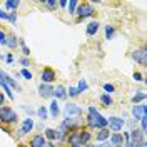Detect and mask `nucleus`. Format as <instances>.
Here are the masks:
<instances>
[{
	"instance_id": "nucleus-1",
	"label": "nucleus",
	"mask_w": 147,
	"mask_h": 147,
	"mask_svg": "<svg viewBox=\"0 0 147 147\" xmlns=\"http://www.w3.org/2000/svg\"><path fill=\"white\" fill-rule=\"evenodd\" d=\"M89 125L95 129H105L107 127V119H104L95 107H89Z\"/></svg>"
},
{
	"instance_id": "nucleus-2",
	"label": "nucleus",
	"mask_w": 147,
	"mask_h": 147,
	"mask_svg": "<svg viewBox=\"0 0 147 147\" xmlns=\"http://www.w3.org/2000/svg\"><path fill=\"white\" fill-rule=\"evenodd\" d=\"M17 114L13 112L12 109H9V107H2L0 109V120L2 122H17Z\"/></svg>"
},
{
	"instance_id": "nucleus-3",
	"label": "nucleus",
	"mask_w": 147,
	"mask_h": 147,
	"mask_svg": "<svg viewBox=\"0 0 147 147\" xmlns=\"http://www.w3.org/2000/svg\"><path fill=\"white\" fill-rule=\"evenodd\" d=\"M75 13L79 15V18L90 17L92 13H94V7H92L90 3H80V5H77V10H75Z\"/></svg>"
},
{
	"instance_id": "nucleus-4",
	"label": "nucleus",
	"mask_w": 147,
	"mask_h": 147,
	"mask_svg": "<svg viewBox=\"0 0 147 147\" xmlns=\"http://www.w3.org/2000/svg\"><path fill=\"white\" fill-rule=\"evenodd\" d=\"M124 119H120V117H110L109 120H107V125H109L110 130H114V132H119V130H122V127H124Z\"/></svg>"
},
{
	"instance_id": "nucleus-5",
	"label": "nucleus",
	"mask_w": 147,
	"mask_h": 147,
	"mask_svg": "<svg viewBox=\"0 0 147 147\" xmlns=\"http://www.w3.org/2000/svg\"><path fill=\"white\" fill-rule=\"evenodd\" d=\"M132 59H134L136 62H139L140 65H146L147 64V50L146 49H139V50H136V52L132 54Z\"/></svg>"
},
{
	"instance_id": "nucleus-6",
	"label": "nucleus",
	"mask_w": 147,
	"mask_h": 147,
	"mask_svg": "<svg viewBox=\"0 0 147 147\" xmlns=\"http://www.w3.org/2000/svg\"><path fill=\"white\" fill-rule=\"evenodd\" d=\"M0 84H7L9 87H15V89H18V90H20V85L15 82V79H12L10 75H7L3 70H0Z\"/></svg>"
},
{
	"instance_id": "nucleus-7",
	"label": "nucleus",
	"mask_w": 147,
	"mask_h": 147,
	"mask_svg": "<svg viewBox=\"0 0 147 147\" xmlns=\"http://www.w3.org/2000/svg\"><path fill=\"white\" fill-rule=\"evenodd\" d=\"M40 79H42V82H45L47 85L50 82H54L55 80V72L52 69H44L42 70V75H40Z\"/></svg>"
},
{
	"instance_id": "nucleus-8",
	"label": "nucleus",
	"mask_w": 147,
	"mask_h": 147,
	"mask_svg": "<svg viewBox=\"0 0 147 147\" xmlns=\"http://www.w3.org/2000/svg\"><path fill=\"white\" fill-rule=\"evenodd\" d=\"M132 115L136 120H140L142 117H146V105L144 104H139V105H134L132 109Z\"/></svg>"
},
{
	"instance_id": "nucleus-9",
	"label": "nucleus",
	"mask_w": 147,
	"mask_h": 147,
	"mask_svg": "<svg viewBox=\"0 0 147 147\" xmlns=\"http://www.w3.org/2000/svg\"><path fill=\"white\" fill-rule=\"evenodd\" d=\"M124 137H122V134H119V132H114L112 136H110V146L112 147H122L124 146Z\"/></svg>"
},
{
	"instance_id": "nucleus-10",
	"label": "nucleus",
	"mask_w": 147,
	"mask_h": 147,
	"mask_svg": "<svg viewBox=\"0 0 147 147\" xmlns=\"http://www.w3.org/2000/svg\"><path fill=\"white\" fill-rule=\"evenodd\" d=\"M65 114H67V117H69V115H80V114H82V109L77 107L75 104H67V105H65Z\"/></svg>"
},
{
	"instance_id": "nucleus-11",
	"label": "nucleus",
	"mask_w": 147,
	"mask_h": 147,
	"mask_svg": "<svg viewBox=\"0 0 147 147\" xmlns=\"http://www.w3.org/2000/svg\"><path fill=\"white\" fill-rule=\"evenodd\" d=\"M34 129V120L32 119H25L24 120V124H22V127H20V136H25V134H28L30 130Z\"/></svg>"
},
{
	"instance_id": "nucleus-12",
	"label": "nucleus",
	"mask_w": 147,
	"mask_h": 147,
	"mask_svg": "<svg viewBox=\"0 0 147 147\" xmlns=\"http://www.w3.org/2000/svg\"><path fill=\"white\" fill-rule=\"evenodd\" d=\"M47 142H45V137L42 136V134H38V136H34L32 140H30V147H44Z\"/></svg>"
},
{
	"instance_id": "nucleus-13",
	"label": "nucleus",
	"mask_w": 147,
	"mask_h": 147,
	"mask_svg": "<svg viewBox=\"0 0 147 147\" xmlns=\"http://www.w3.org/2000/svg\"><path fill=\"white\" fill-rule=\"evenodd\" d=\"M69 144L72 147H82V142H80V132H74L69 136Z\"/></svg>"
},
{
	"instance_id": "nucleus-14",
	"label": "nucleus",
	"mask_w": 147,
	"mask_h": 147,
	"mask_svg": "<svg viewBox=\"0 0 147 147\" xmlns=\"http://www.w3.org/2000/svg\"><path fill=\"white\" fill-rule=\"evenodd\" d=\"M38 94H40L42 97H52V95H54V89H52L50 85H47V84H42V85L38 87Z\"/></svg>"
},
{
	"instance_id": "nucleus-15",
	"label": "nucleus",
	"mask_w": 147,
	"mask_h": 147,
	"mask_svg": "<svg viewBox=\"0 0 147 147\" xmlns=\"http://www.w3.org/2000/svg\"><path fill=\"white\" fill-rule=\"evenodd\" d=\"M129 137L132 139V142H130V144H134L136 147H137L140 142H144V139H142V132H139V130H132V132L129 134Z\"/></svg>"
},
{
	"instance_id": "nucleus-16",
	"label": "nucleus",
	"mask_w": 147,
	"mask_h": 147,
	"mask_svg": "<svg viewBox=\"0 0 147 147\" xmlns=\"http://www.w3.org/2000/svg\"><path fill=\"white\" fill-rule=\"evenodd\" d=\"M99 30V22H90L87 25V35H95Z\"/></svg>"
},
{
	"instance_id": "nucleus-17",
	"label": "nucleus",
	"mask_w": 147,
	"mask_h": 147,
	"mask_svg": "<svg viewBox=\"0 0 147 147\" xmlns=\"http://www.w3.org/2000/svg\"><path fill=\"white\" fill-rule=\"evenodd\" d=\"M109 137H110L109 129H100V130L97 132V140H100V142H104L105 139H109Z\"/></svg>"
},
{
	"instance_id": "nucleus-18",
	"label": "nucleus",
	"mask_w": 147,
	"mask_h": 147,
	"mask_svg": "<svg viewBox=\"0 0 147 147\" xmlns=\"http://www.w3.org/2000/svg\"><path fill=\"white\" fill-rule=\"evenodd\" d=\"M54 95L57 97V99H65V95H67V90H65V87L59 85V87H57V89L54 90Z\"/></svg>"
},
{
	"instance_id": "nucleus-19",
	"label": "nucleus",
	"mask_w": 147,
	"mask_h": 147,
	"mask_svg": "<svg viewBox=\"0 0 147 147\" xmlns=\"http://www.w3.org/2000/svg\"><path fill=\"white\" fill-rule=\"evenodd\" d=\"M59 112H60V110H59V104H57V100L54 99V100L50 102V115H52V117H57Z\"/></svg>"
},
{
	"instance_id": "nucleus-20",
	"label": "nucleus",
	"mask_w": 147,
	"mask_h": 147,
	"mask_svg": "<svg viewBox=\"0 0 147 147\" xmlns=\"http://www.w3.org/2000/svg\"><path fill=\"white\" fill-rule=\"evenodd\" d=\"M77 5H79V2H77V0H70V2H67V7H69V13H70V15L75 13Z\"/></svg>"
},
{
	"instance_id": "nucleus-21",
	"label": "nucleus",
	"mask_w": 147,
	"mask_h": 147,
	"mask_svg": "<svg viewBox=\"0 0 147 147\" xmlns=\"http://www.w3.org/2000/svg\"><path fill=\"white\" fill-rule=\"evenodd\" d=\"M18 3H20V2H17V0H7V2H5V7L9 10H13V12H15V9L18 7Z\"/></svg>"
},
{
	"instance_id": "nucleus-22",
	"label": "nucleus",
	"mask_w": 147,
	"mask_h": 147,
	"mask_svg": "<svg viewBox=\"0 0 147 147\" xmlns=\"http://www.w3.org/2000/svg\"><path fill=\"white\" fill-rule=\"evenodd\" d=\"M7 45H9L10 49H15V47H17V37L15 35H9L7 37Z\"/></svg>"
},
{
	"instance_id": "nucleus-23",
	"label": "nucleus",
	"mask_w": 147,
	"mask_h": 147,
	"mask_svg": "<svg viewBox=\"0 0 147 147\" xmlns=\"http://www.w3.org/2000/svg\"><path fill=\"white\" fill-rule=\"evenodd\" d=\"M144 99H146V92H142V90H140L139 94H136V95L132 97V102H134V104H137V102H142Z\"/></svg>"
},
{
	"instance_id": "nucleus-24",
	"label": "nucleus",
	"mask_w": 147,
	"mask_h": 147,
	"mask_svg": "<svg viewBox=\"0 0 147 147\" xmlns=\"http://www.w3.org/2000/svg\"><path fill=\"white\" fill-rule=\"evenodd\" d=\"M44 137L50 139V140H55V139H57V132H55L54 129H47V130H45V136H44Z\"/></svg>"
},
{
	"instance_id": "nucleus-25",
	"label": "nucleus",
	"mask_w": 147,
	"mask_h": 147,
	"mask_svg": "<svg viewBox=\"0 0 147 147\" xmlns=\"http://www.w3.org/2000/svg\"><path fill=\"white\" fill-rule=\"evenodd\" d=\"M37 115H38V117H40L42 120H45V119H47V115H49V112H47L45 107H40V109L37 110Z\"/></svg>"
},
{
	"instance_id": "nucleus-26",
	"label": "nucleus",
	"mask_w": 147,
	"mask_h": 147,
	"mask_svg": "<svg viewBox=\"0 0 147 147\" xmlns=\"http://www.w3.org/2000/svg\"><path fill=\"white\" fill-rule=\"evenodd\" d=\"M89 140H90V132H80V142H82V146L87 144Z\"/></svg>"
},
{
	"instance_id": "nucleus-27",
	"label": "nucleus",
	"mask_w": 147,
	"mask_h": 147,
	"mask_svg": "<svg viewBox=\"0 0 147 147\" xmlns=\"http://www.w3.org/2000/svg\"><path fill=\"white\" fill-rule=\"evenodd\" d=\"M114 32H115V30H114V27H112V25H107V27H105V37H107V38H112Z\"/></svg>"
},
{
	"instance_id": "nucleus-28",
	"label": "nucleus",
	"mask_w": 147,
	"mask_h": 147,
	"mask_svg": "<svg viewBox=\"0 0 147 147\" xmlns=\"http://www.w3.org/2000/svg\"><path fill=\"white\" fill-rule=\"evenodd\" d=\"M100 100L104 102V104H105L107 107H109V105H112V99H110V95H107V94H105V95H102Z\"/></svg>"
},
{
	"instance_id": "nucleus-29",
	"label": "nucleus",
	"mask_w": 147,
	"mask_h": 147,
	"mask_svg": "<svg viewBox=\"0 0 147 147\" xmlns=\"http://www.w3.org/2000/svg\"><path fill=\"white\" fill-rule=\"evenodd\" d=\"M77 90L79 92L87 90V82H85V80H80V82H79V87H77Z\"/></svg>"
},
{
	"instance_id": "nucleus-30",
	"label": "nucleus",
	"mask_w": 147,
	"mask_h": 147,
	"mask_svg": "<svg viewBox=\"0 0 147 147\" xmlns=\"http://www.w3.org/2000/svg\"><path fill=\"white\" fill-rule=\"evenodd\" d=\"M69 95H72V97H77V95H79V90H77V87H70V89H69Z\"/></svg>"
},
{
	"instance_id": "nucleus-31",
	"label": "nucleus",
	"mask_w": 147,
	"mask_h": 147,
	"mask_svg": "<svg viewBox=\"0 0 147 147\" xmlns=\"http://www.w3.org/2000/svg\"><path fill=\"white\" fill-rule=\"evenodd\" d=\"M9 20L12 22V24H15V22H17V15H15V12H10V13H9Z\"/></svg>"
},
{
	"instance_id": "nucleus-32",
	"label": "nucleus",
	"mask_w": 147,
	"mask_h": 147,
	"mask_svg": "<svg viewBox=\"0 0 147 147\" xmlns=\"http://www.w3.org/2000/svg\"><path fill=\"white\" fill-rule=\"evenodd\" d=\"M0 44H3V45H7V37H5V34L0 30Z\"/></svg>"
},
{
	"instance_id": "nucleus-33",
	"label": "nucleus",
	"mask_w": 147,
	"mask_h": 147,
	"mask_svg": "<svg viewBox=\"0 0 147 147\" xmlns=\"http://www.w3.org/2000/svg\"><path fill=\"white\" fill-rule=\"evenodd\" d=\"M22 75H24V77H25L27 80H30V79H32V74L28 72L27 69H24V70H22Z\"/></svg>"
},
{
	"instance_id": "nucleus-34",
	"label": "nucleus",
	"mask_w": 147,
	"mask_h": 147,
	"mask_svg": "<svg viewBox=\"0 0 147 147\" xmlns=\"http://www.w3.org/2000/svg\"><path fill=\"white\" fill-rule=\"evenodd\" d=\"M104 90L105 92H114V85H112V84H105V85H104Z\"/></svg>"
},
{
	"instance_id": "nucleus-35",
	"label": "nucleus",
	"mask_w": 147,
	"mask_h": 147,
	"mask_svg": "<svg viewBox=\"0 0 147 147\" xmlns=\"http://www.w3.org/2000/svg\"><path fill=\"white\" fill-rule=\"evenodd\" d=\"M134 79H136L137 82H142V80H144V77H142V74H139V72H136V74H134Z\"/></svg>"
},
{
	"instance_id": "nucleus-36",
	"label": "nucleus",
	"mask_w": 147,
	"mask_h": 147,
	"mask_svg": "<svg viewBox=\"0 0 147 147\" xmlns=\"http://www.w3.org/2000/svg\"><path fill=\"white\" fill-rule=\"evenodd\" d=\"M22 52H24L25 55H28V54H30V50H28V47L25 45V44H24V40H22Z\"/></svg>"
},
{
	"instance_id": "nucleus-37",
	"label": "nucleus",
	"mask_w": 147,
	"mask_h": 147,
	"mask_svg": "<svg viewBox=\"0 0 147 147\" xmlns=\"http://www.w3.org/2000/svg\"><path fill=\"white\" fill-rule=\"evenodd\" d=\"M44 3H45L49 9H55V7H57V3H55V2H44Z\"/></svg>"
},
{
	"instance_id": "nucleus-38",
	"label": "nucleus",
	"mask_w": 147,
	"mask_h": 147,
	"mask_svg": "<svg viewBox=\"0 0 147 147\" xmlns=\"http://www.w3.org/2000/svg\"><path fill=\"white\" fill-rule=\"evenodd\" d=\"M0 18H3V20H9V13H7V12H2V9H0Z\"/></svg>"
},
{
	"instance_id": "nucleus-39",
	"label": "nucleus",
	"mask_w": 147,
	"mask_h": 147,
	"mask_svg": "<svg viewBox=\"0 0 147 147\" xmlns=\"http://www.w3.org/2000/svg\"><path fill=\"white\" fill-rule=\"evenodd\" d=\"M140 125H142V134H144V132H146V117L140 119Z\"/></svg>"
},
{
	"instance_id": "nucleus-40",
	"label": "nucleus",
	"mask_w": 147,
	"mask_h": 147,
	"mask_svg": "<svg viewBox=\"0 0 147 147\" xmlns=\"http://www.w3.org/2000/svg\"><path fill=\"white\" fill-rule=\"evenodd\" d=\"M20 64H22V65H25V67H28V65H30V62H28L27 59H20Z\"/></svg>"
},
{
	"instance_id": "nucleus-41",
	"label": "nucleus",
	"mask_w": 147,
	"mask_h": 147,
	"mask_svg": "<svg viewBox=\"0 0 147 147\" xmlns=\"http://www.w3.org/2000/svg\"><path fill=\"white\" fill-rule=\"evenodd\" d=\"M2 59H3V60H7V62H13V57H12V55H7V57H2Z\"/></svg>"
},
{
	"instance_id": "nucleus-42",
	"label": "nucleus",
	"mask_w": 147,
	"mask_h": 147,
	"mask_svg": "<svg viewBox=\"0 0 147 147\" xmlns=\"http://www.w3.org/2000/svg\"><path fill=\"white\" fill-rule=\"evenodd\" d=\"M97 147H112V146H110V142H102V144H99Z\"/></svg>"
},
{
	"instance_id": "nucleus-43",
	"label": "nucleus",
	"mask_w": 147,
	"mask_h": 147,
	"mask_svg": "<svg viewBox=\"0 0 147 147\" xmlns=\"http://www.w3.org/2000/svg\"><path fill=\"white\" fill-rule=\"evenodd\" d=\"M3 99H5V97H3V94L0 92V105H3Z\"/></svg>"
},
{
	"instance_id": "nucleus-44",
	"label": "nucleus",
	"mask_w": 147,
	"mask_h": 147,
	"mask_svg": "<svg viewBox=\"0 0 147 147\" xmlns=\"http://www.w3.org/2000/svg\"><path fill=\"white\" fill-rule=\"evenodd\" d=\"M59 5H60V7H65V5H67V2H65V0H62V2H59Z\"/></svg>"
},
{
	"instance_id": "nucleus-45",
	"label": "nucleus",
	"mask_w": 147,
	"mask_h": 147,
	"mask_svg": "<svg viewBox=\"0 0 147 147\" xmlns=\"http://www.w3.org/2000/svg\"><path fill=\"white\" fill-rule=\"evenodd\" d=\"M125 147H136V146H134V144H130V142H127V144H125Z\"/></svg>"
},
{
	"instance_id": "nucleus-46",
	"label": "nucleus",
	"mask_w": 147,
	"mask_h": 147,
	"mask_svg": "<svg viewBox=\"0 0 147 147\" xmlns=\"http://www.w3.org/2000/svg\"><path fill=\"white\" fill-rule=\"evenodd\" d=\"M44 147H55V146H54V144H45Z\"/></svg>"
}]
</instances>
